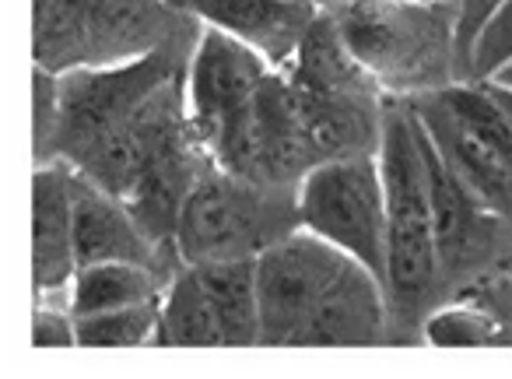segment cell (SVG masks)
Segmentation results:
<instances>
[{
    "mask_svg": "<svg viewBox=\"0 0 512 379\" xmlns=\"http://www.w3.org/2000/svg\"><path fill=\"white\" fill-rule=\"evenodd\" d=\"M197 39L200 32L123 67L57 74L60 116L46 162L60 158L102 190L127 197L158 158L197 137L186 99L193 57L186 43Z\"/></svg>",
    "mask_w": 512,
    "mask_h": 379,
    "instance_id": "1",
    "label": "cell"
},
{
    "mask_svg": "<svg viewBox=\"0 0 512 379\" xmlns=\"http://www.w3.org/2000/svg\"><path fill=\"white\" fill-rule=\"evenodd\" d=\"M488 85L509 88V92H512V60H509V64H502V67H498L495 74H491V78H488Z\"/></svg>",
    "mask_w": 512,
    "mask_h": 379,
    "instance_id": "25",
    "label": "cell"
},
{
    "mask_svg": "<svg viewBox=\"0 0 512 379\" xmlns=\"http://www.w3.org/2000/svg\"><path fill=\"white\" fill-rule=\"evenodd\" d=\"M274 67L235 36L207 25L190 57L186 99H190V127L207 155H218L249 113L256 92Z\"/></svg>",
    "mask_w": 512,
    "mask_h": 379,
    "instance_id": "10",
    "label": "cell"
},
{
    "mask_svg": "<svg viewBox=\"0 0 512 379\" xmlns=\"http://www.w3.org/2000/svg\"><path fill=\"white\" fill-rule=\"evenodd\" d=\"M295 229H302L299 186L256 183L211 158L186 197L176 253L183 264L260 260Z\"/></svg>",
    "mask_w": 512,
    "mask_h": 379,
    "instance_id": "6",
    "label": "cell"
},
{
    "mask_svg": "<svg viewBox=\"0 0 512 379\" xmlns=\"http://www.w3.org/2000/svg\"><path fill=\"white\" fill-rule=\"evenodd\" d=\"M425 134L470 194L512 225V123L484 81L414 95Z\"/></svg>",
    "mask_w": 512,
    "mask_h": 379,
    "instance_id": "7",
    "label": "cell"
},
{
    "mask_svg": "<svg viewBox=\"0 0 512 379\" xmlns=\"http://www.w3.org/2000/svg\"><path fill=\"white\" fill-rule=\"evenodd\" d=\"M512 60V0H505L502 11L488 22L474 46V60H470V81H488L502 64Z\"/></svg>",
    "mask_w": 512,
    "mask_h": 379,
    "instance_id": "21",
    "label": "cell"
},
{
    "mask_svg": "<svg viewBox=\"0 0 512 379\" xmlns=\"http://www.w3.org/2000/svg\"><path fill=\"white\" fill-rule=\"evenodd\" d=\"M351 57L386 95L414 99L460 85L456 0H334L327 8Z\"/></svg>",
    "mask_w": 512,
    "mask_h": 379,
    "instance_id": "3",
    "label": "cell"
},
{
    "mask_svg": "<svg viewBox=\"0 0 512 379\" xmlns=\"http://www.w3.org/2000/svg\"><path fill=\"white\" fill-rule=\"evenodd\" d=\"M155 344L172 348H207V344H232L228 323L218 299L200 278L193 264H183L162 295V320H158Z\"/></svg>",
    "mask_w": 512,
    "mask_h": 379,
    "instance_id": "17",
    "label": "cell"
},
{
    "mask_svg": "<svg viewBox=\"0 0 512 379\" xmlns=\"http://www.w3.org/2000/svg\"><path fill=\"white\" fill-rule=\"evenodd\" d=\"M162 320V302L148 306L109 309V313L78 316V344L85 348H127V344H151Z\"/></svg>",
    "mask_w": 512,
    "mask_h": 379,
    "instance_id": "19",
    "label": "cell"
},
{
    "mask_svg": "<svg viewBox=\"0 0 512 379\" xmlns=\"http://www.w3.org/2000/svg\"><path fill=\"white\" fill-rule=\"evenodd\" d=\"M169 4H183V0H169Z\"/></svg>",
    "mask_w": 512,
    "mask_h": 379,
    "instance_id": "29",
    "label": "cell"
},
{
    "mask_svg": "<svg viewBox=\"0 0 512 379\" xmlns=\"http://www.w3.org/2000/svg\"><path fill=\"white\" fill-rule=\"evenodd\" d=\"M32 344L36 348H71L78 344V327H74L71 309H53L50 302H39L32 316Z\"/></svg>",
    "mask_w": 512,
    "mask_h": 379,
    "instance_id": "24",
    "label": "cell"
},
{
    "mask_svg": "<svg viewBox=\"0 0 512 379\" xmlns=\"http://www.w3.org/2000/svg\"><path fill=\"white\" fill-rule=\"evenodd\" d=\"M74 169L67 162H43L32 176V281L39 302L71 295L78 274L74 253Z\"/></svg>",
    "mask_w": 512,
    "mask_h": 379,
    "instance_id": "14",
    "label": "cell"
},
{
    "mask_svg": "<svg viewBox=\"0 0 512 379\" xmlns=\"http://www.w3.org/2000/svg\"><path fill=\"white\" fill-rule=\"evenodd\" d=\"M193 18L256 50L274 71H288L320 18L316 0H183Z\"/></svg>",
    "mask_w": 512,
    "mask_h": 379,
    "instance_id": "13",
    "label": "cell"
},
{
    "mask_svg": "<svg viewBox=\"0 0 512 379\" xmlns=\"http://www.w3.org/2000/svg\"><path fill=\"white\" fill-rule=\"evenodd\" d=\"M71 194H74V253H78V267L127 260V264L151 267V271L165 274L169 281L176 278V271L183 267L179 253H169L158 243H151L148 232L130 215L123 197L102 190L99 183H92L81 172H74Z\"/></svg>",
    "mask_w": 512,
    "mask_h": 379,
    "instance_id": "12",
    "label": "cell"
},
{
    "mask_svg": "<svg viewBox=\"0 0 512 379\" xmlns=\"http://www.w3.org/2000/svg\"><path fill=\"white\" fill-rule=\"evenodd\" d=\"M211 162V155L204 151V144L193 141L172 148L169 155H162L141 179L134 183L123 201H127L130 215L137 218L151 243H158L162 250L176 253V229L183 218L186 197H190L193 183L204 172V165Z\"/></svg>",
    "mask_w": 512,
    "mask_h": 379,
    "instance_id": "16",
    "label": "cell"
},
{
    "mask_svg": "<svg viewBox=\"0 0 512 379\" xmlns=\"http://www.w3.org/2000/svg\"><path fill=\"white\" fill-rule=\"evenodd\" d=\"M295 99H299L302 123H306V134L320 162L379 155L386 99H390L379 85L348 88V92H302V88H295Z\"/></svg>",
    "mask_w": 512,
    "mask_h": 379,
    "instance_id": "15",
    "label": "cell"
},
{
    "mask_svg": "<svg viewBox=\"0 0 512 379\" xmlns=\"http://www.w3.org/2000/svg\"><path fill=\"white\" fill-rule=\"evenodd\" d=\"M421 155H425L428 194H432L435 215V257H439V288L463 285L477 271L491 264L502 250L512 246V225L488 211L463 179L442 162L432 137L418 120Z\"/></svg>",
    "mask_w": 512,
    "mask_h": 379,
    "instance_id": "11",
    "label": "cell"
},
{
    "mask_svg": "<svg viewBox=\"0 0 512 379\" xmlns=\"http://www.w3.org/2000/svg\"><path fill=\"white\" fill-rule=\"evenodd\" d=\"M32 81H36V165H43L50 158L53 130H57L60 116V78L36 67Z\"/></svg>",
    "mask_w": 512,
    "mask_h": 379,
    "instance_id": "23",
    "label": "cell"
},
{
    "mask_svg": "<svg viewBox=\"0 0 512 379\" xmlns=\"http://www.w3.org/2000/svg\"><path fill=\"white\" fill-rule=\"evenodd\" d=\"M421 4H446V0H421Z\"/></svg>",
    "mask_w": 512,
    "mask_h": 379,
    "instance_id": "28",
    "label": "cell"
},
{
    "mask_svg": "<svg viewBox=\"0 0 512 379\" xmlns=\"http://www.w3.org/2000/svg\"><path fill=\"white\" fill-rule=\"evenodd\" d=\"M302 229L358 257L386 285V186L379 155L323 162L299 186Z\"/></svg>",
    "mask_w": 512,
    "mask_h": 379,
    "instance_id": "8",
    "label": "cell"
},
{
    "mask_svg": "<svg viewBox=\"0 0 512 379\" xmlns=\"http://www.w3.org/2000/svg\"><path fill=\"white\" fill-rule=\"evenodd\" d=\"M379 169L386 186V243H390L386 302L393 316H407L418 313L439 292L432 194H428L418 113L411 99L400 95L386 99Z\"/></svg>",
    "mask_w": 512,
    "mask_h": 379,
    "instance_id": "5",
    "label": "cell"
},
{
    "mask_svg": "<svg viewBox=\"0 0 512 379\" xmlns=\"http://www.w3.org/2000/svg\"><path fill=\"white\" fill-rule=\"evenodd\" d=\"M425 337L428 344H439V348H463V344L470 348V344L505 341L502 327L488 313L470 306H449L442 313H432L425 320Z\"/></svg>",
    "mask_w": 512,
    "mask_h": 379,
    "instance_id": "20",
    "label": "cell"
},
{
    "mask_svg": "<svg viewBox=\"0 0 512 379\" xmlns=\"http://www.w3.org/2000/svg\"><path fill=\"white\" fill-rule=\"evenodd\" d=\"M484 85H488V81H484ZM488 88H491V95H495L498 106L505 109V116H509V123H512V92H509V88H498V85H488Z\"/></svg>",
    "mask_w": 512,
    "mask_h": 379,
    "instance_id": "26",
    "label": "cell"
},
{
    "mask_svg": "<svg viewBox=\"0 0 512 379\" xmlns=\"http://www.w3.org/2000/svg\"><path fill=\"white\" fill-rule=\"evenodd\" d=\"M197 22L169 0H36L32 53L50 74L106 71L193 36Z\"/></svg>",
    "mask_w": 512,
    "mask_h": 379,
    "instance_id": "4",
    "label": "cell"
},
{
    "mask_svg": "<svg viewBox=\"0 0 512 379\" xmlns=\"http://www.w3.org/2000/svg\"><path fill=\"white\" fill-rule=\"evenodd\" d=\"M264 344H379L386 337V285L316 232L295 229L256 260Z\"/></svg>",
    "mask_w": 512,
    "mask_h": 379,
    "instance_id": "2",
    "label": "cell"
},
{
    "mask_svg": "<svg viewBox=\"0 0 512 379\" xmlns=\"http://www.w3.org/2000/svg\"><path fill=\"white\" fill-rule=\"evenodd\" d=\"M502 4L505 0H456V74H460V85L470 81L474 46L491 18L502 11Z\"/></svg>",
    "mask_w": 512,
    "mask_h": 379,
    "instance_id": "22",
    "label": "cell"
},
{
    "mask_svg": "<svg viewBox=\"0 0 512 379\" xmlns=\"http://www.w3.org/2000/svg\"><path fill=\"white\" fill-rule=\"evenodd\" d=\"M316 4H320V8H330V4H334V0H316Z\"/></svg>",
    "mask_w": 512,
    "mask_h": 379,
    "instance_id": "27",
    "label": "cell"
},
{
    "mask_svg": "<svg viewBox=\"0 0 512 379\" xmlns=\"http://www.w3.org/2000/svg\"><path fill=\"white\" fill-rule=\"evenodd\" d=\"M214 162L235 176L267 186H302V179L323 165L306 134L299 99L285 71L267 74L249 113L214 155Z\"/></svg>",
    "mask_w": 512,
    "mask_h": 379,
    "instance_id": "9",
    "label": "cell"
},
{
    "mask_svg": "<svg viewBox=\"0 0 512 379\" xmlns=\"http://www.w3.org/2000/svg\"><path fill=\"white\" fill-rule=\"evenodd\" d=\"M165 288H169L165 274L141 264H127V260H109V264L78 267L71 295H67V309L78 320V316L109 313V309L148 306V302H162Z\"/></svg>",
    "mask_w": 512,
    "mask_h": 379,
    "instance_id": "18",
    "label": "cell"
}]
</instances>
